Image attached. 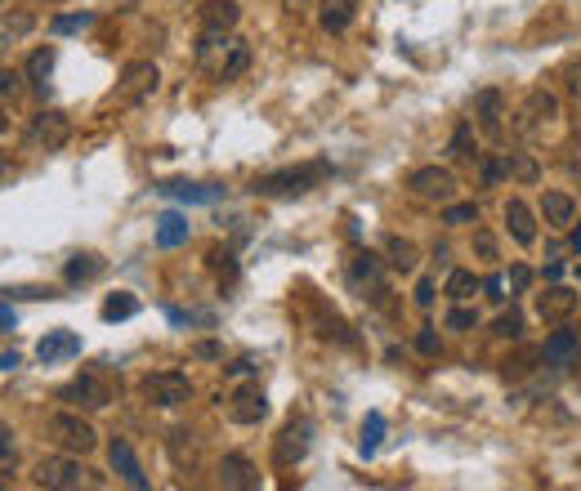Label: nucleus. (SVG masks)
Returning a JSON list of instances; mask_svg holds the SVG:
<instances>
[{"label":"nucleus","mask_w":581,"mask_h":491,"mask_svg":"<svg viewBox=\"0 0 581 491\" xmlns=\"http://www.w3.org/2000/svg\"><path fill=\"white\" fill-rule=\"evenodd\" d=\"M197 67L211 72L215 81H237V76L251 67V45L237 41L228 32H206L202 27V41H197Z\"/></svg>","instance_id":"nucleus-1"},{"label":"nucleus","mask_w":581,"mask_h":491,"mask_svg":"<svg viewBox=\"0 0 581 491\" xmlns=\"http://www.w3.org/2000/svg\"><path fill=\"white\" fill-rule=\"evenodd\" d=\"M331 175L327 161H309V166H282V170H269L251 184L255 197H304Z\"/></svg>","instance_id":"nucleus-2"},{"label":"nucleus","mask_w":581,"mask_h":491,"mask_svg":"<svg viewBox=\"0 0 581 491\" xmlns=\"http://www.w3.org/2000/svg\"><path fill=\"white\" fill-rule=\"evenodd\" d=\"M45 438L54 442V447L72 451V456H90L94 447H99V433H94L90 420H81L76 411H59V416L45 420Z\"/></svg>","instance_id":"nucleus-3"},{"label":"nucleus","mask_w":581,"mask_h":491,"mask_svg":"<svg viewBox=\"0 0 581 491\" xmlns=\"http://www.w3.org/2000/svg\"><path fill=\"white\" fill-rule=\"evenodd\" d=\"M32 483L36 487H50V491H76V487L99 483V478H90V469H85L81 460L68 451V456H45L41 465H36Z\"/></svg>","instance_id":"nucleus-4"},{"label":"nucleus","mask_w":581,"mask_h":491,"mask_svg":"<svg viewBox=\"0 0 581 491\" xmlns=\"http://www.w3.org/2000/svg\"><path fill=\"white\" fill-rule=\"evenodd\" d=\"M27 148L32 152H59V148H68V139H72V121H68V112H59V108H41L32 121H27Z\"/></svg>","instance_id":"nucleus-5"},{"label":"nucleus","mask_w":581,"mask_h":491,"mask_svg":"<svg viewBox=\"0 0 581 491\" xmlns=\"http://www.w3.org/2000/svg\"><path fill=\"white\" fill-rule=\"evenodd\" d=\"M139 393L148 398V407L170 411V407H184V402L193 398V384H188L184 371H152L139 380Z\"/></svg>","instance_id":"nucleus-6"},{"label":"nucleus","mask_w":581,"mask_h":491,"mask_svg":"<svg viewBox=\"0 0 581 491\" xmlns=\"http://www.w3.org/2000/svg\"><path fill=\"white\" fill-rule=\"evenodd\" d=\"M456 175L447 166H421V170H412V179H407V192H412L416 201H430V206H438V201H452L456 197Z\"/></svg>","instance_id":"nucleus-7"},{"label":"nucleus","mask_w":581,"mask_h":491,"mask_svg":"<svg viewBox=\"0 0 581 491\" xmlns=\"http://www.w3.org/2000/svg\"><path fill=\"white\" fill-rule=\"evenodd\" d=\"M157 81H161L157 63H148V59L126 63V72H121L117 90H112V103H121V108H130V103H144L148 94L157 90Z\"/></svg>","instance_id":"nucleus-8"},{"label":"nucleus","mask_w":581,"mask_h":491,"mask_svg":"<svg viewBox=\"0 0 581 491\" xmlns=\"http://www.w3.org/2000/svg\"><path fill=\"white\" fill-rule=\"evenodd\" d=\"M112 384L103 380V375H76V380H68L59 389V402H72V407H85V411H103V407H112Z\"/></svg>","instance_id":"nucleus-9"},{"label":"nucleus","mask_w":581,"mask_h":491,"mask_svg":"<svg viewBox=\"0 0 581 491\" xmlns=\"http://www.w3.org/2000/svg\"><path fill=\"white\" fill-rule=\"evenodd\" d=\"M264 416H269V398H264L260 384H237L228 393V420L233 425H260Z\"/></svg>","instance_id":"nucleus-10"},{"label":"nucleus","mask_w":581,"mask_h":491,"mask_svg":"<svg viewBox=\"0 0 581 491\" xmlns=\"http://www.w3.org/2000/svg\"><path fill=\"white\" fill-rule=\"evenodd\" d=\"M309 420H291L287 429L278 433V447H273V460H278L282 469H291V465H300L304 460V451H309Z\"/></svg>","instance_id":"nucleus-11"},{"label":"nucleus","mask_w":581,"mask_h":491,"mask_svg":"<svg viewBox=\"0 0 581 491\" xmlns=\"http://www.w3.org/2000/svg\"><path fill=\"white\" fill-rule=\"evenodd\" d=\"M219 483H224L228 491H255L260 487V469L251 465V456L233 451V456L219 460Z\"/></svg>","instance_id":"nucleus-12"},{"label":"nucleus","mask_w":581,"mask_h":491,"mask_svg":"<svg viewBox=\"0 0 581 491\" xmlns=\"http://www.w3.org/2000/svg\"><path fill=\"white\" fill-rule=\"evenodd\" d=\"M108 460H112V469H117V478H121V483H130L135 491H144V487H148V474H144V465H139L135 447H130L126 438H112V447H108Z\"/></svg>","instance_id":"nucleus-13"},{"label":"nucleus","mask_w":581,"mask_h":491,"mask_svg":"<svg viewBox=\"0 0 581 491\" xmlns=\"http://www.w3.org/2000/svg\"><path fill=\"white\" fill-rule=\"evenodd\" d=\"M577 291H568V286H546V291L537 295V317L541 322H564V317L577 313Z\"/></svg>","instance_id":"nucleus-14"},{"label":"nucleus","mask_w":581,"mask_h":491,"mask_svg":"<svg viewBox=\"0 0 581 491\" xmlns=\"http://www.w3.org/2000/svg\"><path fill=\"white\" fill-rule=\"evenodd\" d=\"M559 117V99L550 90H532L528 94V108H523V117H519V134H537L546 121H555Z\"/></svg>","instance_id":"nucleus-15"},{"label":"nucleus","mask_w":581,"mask_h":491,"mask_svg":"<svg viewBox=\"0 0 581 491\" xmlns=\"http://www.w3.org/2000/svg\"><path fill=\"white\" fill-rule=\"evenodd\" d=\"M474 117H479L483 134L501 139V134H506V125H501V117H506V94H501V90H483L479 99H474Z\"/></svg>","instance_id":"nucleus-16"},{"label":"nucleus","mask_w":581,"mask_h":491,"mask_svg":"<svg viewBox=\"0 0 581 491\" xmlns=\"http://www.w3.org/2000/svg\"><path fill=\"white\" fill-rule=\"evenodd\" d=\"M81 353V335L76 331H50L41 344H36V358H41V367H54V362H68Z\"/></svg>","instance_id":"nucleus-17"},{"label":"nucleus","mask_w":581,"mask_h":491,"mask_svg":"<svg viewBox=\"0 0 581 491\" xmlns=\"http://www.w3.org/2000/svg\"><path fill=\"white\" fill-rule=\"evenodd\" d=\"M354 18H358V0H318L322 32L340 36V32H349V27H354Z\"/></svg>","instance_id":"nucleus-18"},{"label":"nucleus","mask_w":581,"mask_h":491,"mask_svg":"<svg viewBox=\"0 0 581 491\" xmlns=\"http://www.w3.org/2000/svg\"><path fill=\"white\" fill-rule=\"evenodd\" d=\"M349 282H354L358 291H367V286H371V300L385 295V286H380V259L371 255V250H358V255L349 259Z\"/></svg>","instance_id":"nucleus-19"},{"label":"nucleus","mask_w":581,"mask_h":491,"mask_svg":"<svg viewBox=\"0 0 581 491\" xmlns=\"http://www.w3.org/2000/svg\"><path fill=\"white\" fill-rule=\"evenodd\" d=\"M506 228H510V237H514L519 246H532V242H537V215H532V210L523 206L519 197L506 201Z\"/></svg>","instance_id":"nucleus-20"},{"label":"nucleus","mask_w":581,"mask_h":491,"mask_svg":"<svg viewBox=\"0 0 581 491\" xmlns=\"http://www.w3.org/2000/svg\"><path fill=\"white\" fill-rule=\"evenodd\" d=\"M541 219L564 233V228H573V219H577V201L568 197V192H546V197H541Z\"/></svg>","instance_id":"nucleus-21"},{"label":"nucleus","mask_w":581,"mask_h":491,"mask_svg":"<svg viewBox=\"0 0 581 491\" xmlns=\"http://www.w3.org/2000/svg\"><path fill=\"white\" fill-rule=\"evenodd\" d=\"M237 23H242L237 0H206V5H202V27H206V32H233Z\"/></svg>","instance_id":"nucleus-22"},{"label":"nucleus","mask_w":581,"mask_h":491,"mask_svg":"<svg viewBox=\"0 0 581 491\" xmlns=\"http://www.w3.org/2000/svg\"><path fill=\"white\" fill-rule=\"evenodd\" d=\"M577 353H581V335L577 331H555V335H546V344H541V358L555 362V367H568Z\"/></svg>","instance_id":"nucleus-23"},{"label":"nucleus","mask_w":581,"mask_h":491,"mask_svg":"<svg viewBox=\"0 0 581 491\" xmlns=\"http://www.w3.org/2000/svg\"><path fill=\"white\" fill-rule=\"evenodd\" d=\"M161 192L175 201H188V206H211V201L224 197V188H215V184H166Z\"/></svg>","instance_id":"nucleus-24"},{"label":"nucleus","mask_w":581,"mask_h":491,"mask_svg":"<svg viewBox=\"0 0 581 491\" xmlns=\"http://www.w3.org/2000/svg\"><path fill=\"white\" fill-rule=\"evenodd\" d=\"M184 242H188V219L175 215V210H166V215L157 219V246L161 250H175V246H184Z\"/></svg>","instance_id":"nucleus-25"},{"label":"nucleus","mask_w":581,"mask_h":491,"mask_svg":"<svg viewBox=\"0 0 581 491\" xmlns=\"http://www.w3.org/2000/svg\"><path fill=\"white\" fill-rule=\"evenodd\" d=\"M479 277L470 273V268H452V273H447V286H443V295L447 300H456V304H465V300H474V295H479Z\"/></svg>","instance_id":"nucleus-26"},{"label":"nucleus","mask_w":581,"mask_h":491,"mask_svg":"<svg viewBox=\"0 0 581 491\" xmlns=\"http://www.w3.org/2000/svg\"><path fill=\"white\" fill-rule=\"evenodd\" d=\"M99 273H103V259H99V255H72V259H68V268H63V277H68L72 286L94 282Z\"/></svg>","instance_id":"nucleus-27"},{"label":"nucleus","mask_w":581,"mask_h":491,"mask_svg":"<svg viewBox=\"0 0 581 491\" xmlns=\"http://www.w3.org/2000/svg\"><path fill=\"white\" fill-rule=\"evenodd\" d=\"M506 175L519 179V184H537V179H541V166L528 157V152H506Z\"/></svg>","instance_id":"nucleus-28"},{"label":"nucleus","mask_w":581,"mask_h":491,"mask_svg":"<svg viewBox=\"0 0 581 491\" xmlns=\"http://www.w3.org/2000/svg\"><path fill=\"white\" fill-rule=\"evenodd\" d=\"M135 313H139V300L130 291H117L103 300V322H126V317H135Z\"/></svg>","instance_id":"nucleus-29"},{"label":"nucleus","mask_w":581,"mask_h":491,"mask_svg":"<svg viewBox=\"0 0 581 491\" xmlns=\"http://www.w3.org/2000/svg\"><path fill=\"white\" fill-rule=\"evenodd\" d=\"M50 72H54V45H45V50H36L32 59H27V81H32L36 90H45Z\"/></svg>","instance_id":"nucleus-30"},{"label":"nucleus","mask_w":581,"mask_h":491,"mask_svg":"<svg viewBox=\"0 0 581 491\" xmlns=\"http://www.w3.org/2000/svg\"><path fill=\"white\" fill-rule=\"evenodd\" d=\"M385 250H389V264H394L398 273H412V268L421 264V259H416V246L407 242V237H389Z\"/></svg>","instance_id":"nucleus-31"},{"label":"nucleus","mask_w":581,"mask_h":491,"mask_svg":"<svg viewBox=\"0 0 581 491\" xmlns=\"http://www.w3.org/2000/svg\"><path fill=\"white\" fill-rule=\"evenodd\" d=\"M443 224H452V228H461V224H479V206H474V201H447Z\"/></svg>","instance_id":"nucleus-32"},{"label":"nucleus","mask_w":581,"mask_h":491,"mask_svg":"<svg viewBox=\"0 0 581 491\" xmlns=\"http://www.w3.org/2000/svg\"><path fill=\"white\" fill-rule=\"evenodd\" d=\"M380 438H385V416H380V411H371V416L363 420V438H358L363 456H371V451L380 447Z\"/></svg>","instance_id":"nucleus-33"},{"label":"nucleus","mask_w":581,"mask_h":491,"mask_svg":"<svg viewBox=\"0 0 581 491\" xmlns=\"http://www.w3.org/2000/svg\"><path fill=\"white\" fill-rule=\"evenodd\" d=\"M27 90V72H14V67H0V99H23Z\"/></svg>","instance_id":"nucleus-34"},{"label":"nucleus","mask_w":581,"mask_h":491,"mask_svg":"<svg viewBox=\"0 0 581 491\" xmlns=\"http://www.w3.org/2000/svg\"><path fill=\"white\" fill-rule=\"evenodd\" d=\"M90 23H94V14H59V18H50V32L68 36V32H85Z\"/></svg>","instance_id":"nucleus-35"},{"label":"nucleus","mask_w":581,"mask_h":491,"mask_svg":"<svg viewBox=\"0 0 581 491\" xmlns=\"http://www.w3.org/2000/svg\"><path fill=\"white\" fill-rule=\"evenodd\" d=\"M519 331H523V313H514V308L492 322V335H501V340H519Z\"/></svg>","instance_id":"nucleus-36"},{"label":"nucleus","mask_w":581,"mask_h":491,"mask_svg":"<svg viewBox=\"0 0 581 491\" xmlns=\"http://www.w3.org/2000/svg\"><path fill=\"white\" fill-rule=\"evenodd\" d=\"M452 152H456V157H474V125H470V121L456 125V134H452Z\"/></svg>","instance_id":"nucleus-37"},{"label":"nucleus","mask_w":581,"mask_h":491,"mask_svg":"<svg viewBox=\"0 0 581 491\" xmlns=\"http://www.w3.org/2000/svg\"><path fill=\"white\" fill-rule=\"evenodd\" d=\"M474 326H479V313H474V308H452V313H447V331H474Z\"/></svg>","instance_id":"nucleus-38"},{"label":"nucleus","mask_w":581,"mask_h":491,"mask_svg":"<svg viewBox=\"0 0 581 491\" xmlns=\"http://www.w3.org/2000/svg\"><path fill=\"white\" fill-rule=\"evenodd\" d=\"M14 465H18V442H14V433L0 425V469H14Z\"/></svg>","instance_id":"nucleus-39"},{"label":"nucleus","mask_w":581,"mask_h":491,"mask_svg":"<svg viewBox=\"0 0 581 491\" xmlns=\"http://www.w3.org/2000/svg\"><path fill=\"white\" fill-rule=\"evenodd\" d=\"M474 250H479L483 264H497V237H492L488 228H479V233H474Z\"/></svg>","instance_id":"nucleus-40"},{"label":"nucleus","mask_w":581,"mask_h":491,"mask_svg":"<svg viewBox=\"0 0 581 491\" xmlns=\"http://www.w3.org/2000/svg\"><path fill=\"white\" fill-rule=\"evenodd\" d=\"M211 268L224 277V282H233V277H237V264H233V255H228V250H211Z\"/></svg>","instance_id":"nucleus-41"},{"label":"nucleus","mask_w":581,"mask_h":491,"mask_svg":"<svg viewBox=\"0 0 581 491\" xmlns=\"http://www.w3.org/2000/svg\"><path fill=\"white\" fill-rule=\"evenodd\" d=\"M479 170H483V184H497V179L506 175V161H497V157H483V161H479Z\"/></svg>","instance_id":"nucleus-42"},{"label":"nucleus","mask_w":581,"mask_h":491,"mask_svg":"<svg viewBox=\"0 0 581 491\" xmlns=\"http://www.w3.org/2000/svg\"><path fill=\"white\" fill-rule=\"evenodd\" d=\"M528 286H532V268L514 264V268H510V291H528Z\"/></svg>","instance_id":"nucleus-43"},{"label":"nucleus","mask_w":581,"mask_h":491,"mask_svg":"<svg viewBox=\"0 0 581 491\" xmlns=\"http://www.w3.org/2000/svg\"><path fill=\"white\" fill-rule=\"evenodd\" d=\"M416 349H421L425 358H434V353H438V335H434V326H425V331L416 335Z\"/></svg>","instance_id":"nucleus-44"},{"label":"nucleus","mask_w":581,"mask_h":491,"mask_svg":"<svg viewBox=\"0 0 581 491\" xmlns=\"http://www.w3.org/2000/svg\"><path fill=\"white\" fill-rule=\"evenodd\" d=\"M18 41V32H14V23H9V18H0V59H5L9 54V45Z\"/></svg>","instance_id":"nucleus-45"},{"label":"nucleus","mask_w":581,"mask_h":491,"mask_svg":"<svg viewBox=\"0 0 581 491\" xmlns=\"http://www.w3.org/2000/svg\"><path fill=\"white\" fill-rule=\"evenodd\" d=\"M416 304H421V308H430V304H434V282H430V277H425V282L416 286Z\"/></svg>","instance_id":"nucleus-46"},{"label":"nucleus","mask_w":581,"mask_h":491,"mask_svg":"<svg viewBox=\"0 0 581 491\" xmlns=\"http://www.w3.org/2000/svg\"><path fill=\"white\" fill-rule=\"evenodd\" d=\"M568 94H573V99L581 103V63L573 67V72H568Z\"/></svg>","instance_id":"nucleus-47"},{"label":"nucleus","mask_w":581,"mask_h":491,"mask_svg":"<svg viewBox=\"0 0 581 491\" xmlns=\"http://www.w3.org/2000/svg\"><path fill=\"white\" fill-rule=\"evenodd\" d=\"M14 322H18V317H14V308H9V304H0V331H14Z\"/></svg>","instance_id":"nucleus-48"},{"label":"nucleus","mask_w":581,"mask_h":491,"mask_svg":"<svg viewBox=\"0 0 581 491\" xmlns=\"http://www.w3.org/2000/svg\"><path fill=\"white\" fill-rule=\"evenodd\" d=\"M14 175V161H9V152H0V179Z\"/></svg>","instance_id":"nucleus-49"},{"label":"nucleus","mask_w":581,"mask_h":491,"mask_svg":"<svg viewBox=\"0 0 581 491\" xmlns=\"http://www.w3.org/2000/svg\"><path fill=\"white\" fill-rule=\"evenodd\" d=\"M18 367V353H0V371H14Z\"/></svg>","instance_id":"nucleus-50"},{"label":"nucleus","mask_w":581,"mask_h":491,"mask_svg":"<svg viewBox=\"0 0 581 491\" xmlns=\"http://www.w3.org/2000/svg\"><path fill=\"white\" fill-rule=\"evenodd\" d=\"M573 250L581 255V224H577V219H573Z\"/></svg>","instance_id":"nucleus-51"},{"label":"nucleus","mask_w":581,"mask_h":491,"mask_svg":"<svg viewBox=\"0 0 581 491\" xmlns=\"http://www.w3.org/2000/svg\"><path fill=\"white\" fill-rule=\"evenodd\" d=\"M9 130V117H5V112H0V134H5Z\"/></svg>","instance_id":"nucleus-52"},{"label":"nucleus","mask_w":581,"mask_h":491,"mask_svg":"<svg viewBox=\"0 0 581 491\" xmlns=\"http://www.w3.org/2000/svg\"><path fill=\"white\" fill-rule=\"evenodd\" d=\"M577 277H581V268H577Z\"/></svg>","instance_id":"nucleus-53"},{"label":"nucleus","mask_w":581,"mask_h":491,"mask_svg":"<svg viewBox=\"0 0 581 491\" xmlns=\"http://www.w3.org/2000/svg\"><path fill=\"white\" fill-rule=\"evenodd\" d=\"M0 5H5V0H0Z\"/></svg>","instance_id":"nucleus-54"}]
</instances>
